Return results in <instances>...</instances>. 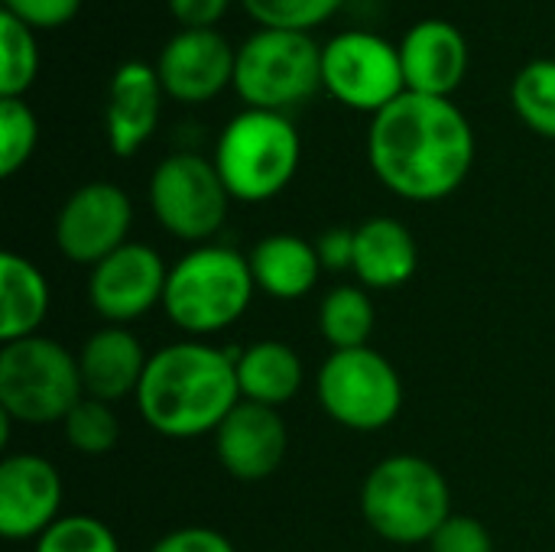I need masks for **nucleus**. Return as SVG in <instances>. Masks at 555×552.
I'll return each instance as SVG.
<instances>
[{"label":"nucleus","instance_id":"nucleus-1","mask_svg":"<svg viewBox=\"0 0 555 552\" xmlns=\"http://www.w3.org/2000/svg\"><path fill=\"white\" fill-rule=\"evenodd\" d=\"M475 127L452 98L406 91L374 114L367 159L374 176L406 202H442L475 166Z\"/></svg>","mask_w":555,"mask_h":552},{"label":"nucleus","instance_id":"nucleus-2","mask_svg":"<svg viewBox=\"0 0 555 552\" xmlns=\"http://www.w3.org/2000/svg\"><path fill=\"white\" fill-rule=\"evenodd\" d=\"M133 400L143 423L166 439L215 436L241 403L237 355L195 338L166 345L150 355Z\"/></svg>","mask_w":555,"mask_h":552},{"label":"nucleus","instance_id":"nucleus-3","mask_svg":"<svg viewBox=\"0 0 555 552\" xmlns=\"http://www.w3.org/2000/svg\"><path fill=\"white\" fill-rule=\"evenodd\" d=\"M257 293L250 260L224 244H198L182 254L166 277L163 312L189 338L231 329Z\"/></svg>","mask_w":555,"mask_h":552},{"label":"nucleus","instance_id":"nucleus-4","mask_svg":"<svg viewBox=\"0 0 555 552\" xmlns=\"http://www.w3.org/2000/svg\"><path fill=\"white\" fill-rule=\"evenodd\" d=\"M361 514L380 540L416 547L429 543L452 517V491L429 459L403 452L367 472L361 485Z\"/></svg>","mask_w":555,"mask_h":552},{"label":"nucleus","instance_id":"nucleus-5","mask_svg":"<svg viewBox=\"0 0 555 552\" xmlns=\"http://www.w3.org/2000/svg\"><path fill=\"white\" fill-rule=\"evenodd\" d=\"M302 140L296 124L280 111L244 107L234 114L215 143V169L234 202H270L296 176Z\"/></svg>","mask_w":555,"mask_h":552},{"label":"nucleus","instance_id":"nucleus-6","mask_svg":"<svg viewBox=\"0 0 555 552\" xmlns=\"http://www.w3.org/2000/svg\"><path fill=\"white\" fill-rule=\"evenodd\" d=\"M85 397L78 358L46 335L0 348V413L23 426L65 423Z\"/></svg>","mask_w":555,"mask_h":552},{"label":"nucleus","instance_id":"nucleus-7","mask_svg":"<svg viewBox=\"0 0 555 552\" xmlns=\"http://www.w3.org/2000/svg\"><path fill=\"white\" fill-rule=\"evenodd\" d=\"M322 88V46L309 33L260 26L237 46L234 91L247 107L280 111L309 101Z\"/></svg>","mask_w":555,"mask_h":552},{"label":"nucleus","instance_id":"nucleus-8","mask_svg":"<svg viewBox=\"0 0 555 552\" xmlns=\"http://www.w3.org/2000/svg\"><path fill=\"white\" fill-rule=\"evenodd\" d=\"M315 394L328 420L351 433H380L403 410V381L371 345L332 351L319 368Z\"/></svg>","mask_w":555,"mask_h":552},{"label":"nucleus","instance_id":"nucleus-9","mask_svg":"<svg viewBox=\"0 0 555 552\" xmlns=\"http://www.w3.org/2000/svg\"><path fill=\"white\" fill-rule=\"evenodd\" d=\"M150 208L159 228L185 244H208L231 205L215 163L198 153H169L150 176Z\"/></svg>","mask_w":555,"mask_h":552},{"label":"nucleus","instance_id":"nucleus-10","mask_svg":"<svg viewBox=\"0 0 555 552\" xmlns=\"http://www.w3.org/2000/svg\"><path fill=\"white\" fill-rule=\"evenodd\" d=\"M322 88L345 107L380 114L406 94L400 46L371 33L345 29L322 46Z\"/></svg>","mask_w":555,"mask_h":552},{"label":"nucleus","instance_id":"nucleus-11","mask_svg":"<svg viewBox=\"0 0 555 552\" xmlns=\"http://www.w3.org/2000/svg\"><path fill=\"white\" fill-rule=\"evenodd\" d=\"M133 228L130 195L114 182L78 185L55 215V244L65 260L98 267L127 244Z\"/></svg>","mask_w":555,"mask_h":552},{"label":"nucleus","instance_id":"nucleus-12","mask_svg":"<svg viewBox=\"0 0 555 552\" xmlns=\"http://www.w3.org/2000/svg\"><path fill=\"white\" fill-rule=\"evenodd\" d=\"M169 267L159 251L140 241H127L120 251L91 267L88 303L104 325H130L163 306Z\"/></svg>","mask_w":555,"mask_h":552},{"label":"nucleus","instance_id":"nucleus-13","mask_svg":"<svg viewBox=\"0 0 555 552\" xmlns=\"http://www.w3.org/2000/svg\"><path fill=\"white\" fill-rule=\"evenodd\" d=\"M237 49L218 29H179L156 59L163 91L182 104H205L234 85Z\"/></svg>","mask_w":555,"mask_h":552},{"label":"nucleus","instance_id":"nucleus-14","mask_svg":"<svg viewBox=\"0 0 555 552\" xmlns=\"http://www.w3.org/2000/svg\"><path fill=\"white\" fill-rule=\"evenodd\" d=\"M62 475L33 452H16L0 462V537L39 540L62 517Z\"/></svg>","mask_w":555,"mask_h":552},{"label":"nucleus","instance_id":"nucleus-15","mask_svg":"<svg viewBox=\"0 0 555 552\" xmlns=\"http://www.w3.org/2000/svg\"><path fill=\"white\" fill-rule=\"evenodd\" d=\"M289 449V433L273 407L241 400L228 420L215 429V455L221 468L237 482L270 478Z\"/></svg>","mask_w":555,"mask_h":552},{"label":"nucleus","instance_id":"nucleus-16","mask_svg":"<svg viewBox=\"0 0 555 552\" xmlns=\"http://www.w3.org/2000/svg\"><path fill=\"white\" fill-rule=\"evenodd\" d=\"M400 62L406 75V91L452 98V91H459L468 75L472 52L465 33L455 23L442 16H426L403 33Z\"/></svg>","mask_w":555,"mask_h":552},{"label":"nucleus","instance_id":"nucleus-17","mask_svg":"<svg viewBox=\"0 0 555 552\" xmlns=\"http://www.w3.org/2000/svg\"><path fill=\"white\" fill-rule=\"evenodd\" d=\"M163 94L166 91L159 85L156 65L140 59L117 65L107 85V107H104V127L114 156L120 159L133 156L156 133Z\"/></svg>","mask_w":555,"mask_h":552},{"label":"nucleus","instance_id":"nucleus-18","mask_svg":"<svg viewBox=\"0 0 555 552\" xmlns=\"http://www.w3.org/2000/svg\"><path fill=\"white\" fill-rule=\"evenodd\" d=\"M150 355L140 338L127 325H104L88 335L78 351V374L85 397L117 403L124 397H137Z\"/></svg>","mask_w":555,"mask_h":552},{"label":"nucleus","instance_id":"nucleus-19","mask_svg":"<svg viewBox=\"0 0 555 552\" xmlns=\"http://www.w3.org/2000/svg\"><path fill=\"white\" fill-rule=\"evenodd\" d=\"M420 247L410 228L397 218L377 215L354 228V277L367 290H397L413 280Z\"/></svg>","mask_w":555,"mask_h":552},{"label":"nucleus","instance_id":"nucleus-20","mask_svg":"<svg viewBox=\"0 0 555 552\" xmlns=\"http://www.w3.org/2000/svg\"><path fill=\"white\" fill-rule=\"evenodd\" d=\"M247 260L257 290L283 303L309 296L322 273L315 244L299 234H267Z\"/></svg>","mask_w":555,"mask_h":552},{"label":"nucleus","instance_id":"nucleus-21","mask_svg":"<svg viewBox=\"0 0 555 552\" xmlns=\"http://www.w3.org/2000/svg\"><path fill=\"white\" fill-rule=\"evenodd\" d=\"M52 306L46 273L23 254H0V338L20 342L36 335Z\"/></svg>","mask_w":555,"mask_h":552},{"label":"nucleus","instance_id":"nucleus-22","mask_svg":"<svg viewBox=\"0 0 555 552\" xmlns=\"http://www.w3.org/2000/svg\"><path fill=\"white\" fill-rule=\"evenodd\" d=\"M302 381H306L302 361L283 342L263 338L237 351V387H241V400L247 403L280 410L283 403L296 400Z\"/></svg>","mask_w":555,"mask_h":552},{"label":"nucleus","instance_id":"nucleus-23","mask_svg":"<svg viewBox=\"0 0 555 552\" xmlns=\"http://www.w3.org/2000/svg\"><path fill=\"white\" fill-rule=\"evenodd\" d=\"M374 303L361 286H335L319 303V332L332 351L364 348L374 332Z\"/></svg>","mask_w":555,"mask_h":552},{"label":"nucleus","instance_id":"nucleus-24","mask_svg":"<svg viewBox=\"0 0 555 552\" xmlns=\"http://www.w3.org/2000/svg\"><path fill=\"white\" fill-rule=\"evenodd\" d=\"M511 104L533 133L555 140V59H533L514 75Z\"/></svg>","mask_w":555,"mask_h":552},{"label":"nucleus","instance_id":"nucleus-25","mask_svg":"<svg viewBox=\"0 0 555 552\" xmlns=\"http://www.w3.org/2000/svg\"><path fill=\"white\" fill-rule=\"evenodd\" d=\"M39 75L36 29L0 10V98H23Z\"/></svg>","mask_w":555,"mask_h":552},{"label":"nucleus","instance_id":"nucleus-26","mask_svg":"<svg viewBox=\"0 0 555 552\" xmlns=\"http://www.w3.org/2000/svg\"><path fill=\"white\" fill-rule=\"evenodd\" d=\"M65 442L81 452V455H104L117 446L120 439V423L111 403L94 400V397H81L75 403V410L65 416L62 423Z\"/></svg>","mask_w":555,"mask_h":552},{"label":"nucleus","instance_id":"nucleus-27","mask_svg":"<svg viewBox=\"0 0 555 552\" xmlns=\"http://www.w3.org/2000/svg\"><path fill=\"white\" fill-rule=\"evenodd\" d=\"M39 143V120L26 98H0V176H16Z\"/></svg>","mask_w":555,"mask_h":552},{"label":"nucleus","instance_id":"nucleus-28","mask_svg":"<svg viewBox=\"0 0 555 552\" xmlns=\"http://www.w3.org/2000/svg\"><path fill=\"white\" fill-rule=\"evenodd\" d=\"M345 0H241L247 16L267 29H293L312 33L315 26L328 23Z\"/></svg>","mask_w":555,"mask_h":552},{"label":"nucleus","instance_id":"nucleus-29","mask_svg":"<svg viewBox=\"0 0 555 552\" xmlns=\"http://www.w3.org/2000/svg\"><path fill=\"white\" fill-rule=\"evenodd\" d=\"M36 552H120V543L104 521L91 514H65L36 540Z\"/></svg>","mask_w":555,"mask_h":552},{"label":"nucleus","instance_id":"nucleus-30","mask_svg":"<svg viewBox=\"0 0 555 552\" xmlns=\"http://www.w3.org/2000/svg\"><path fill=\"white\" fill-rule=\"evenodd\" d=\"M429 552H494V540L478 517L452 514L429 540Z\"/></svg>","mask_w":555,"mask_h":552},{"label":"nucleus","instance_id":"nucleus-31","mask_svg":"<svg viewBox=\"0 0 555 552\" xmlns=\"http://www.w3.org/2000/svg\"><path fill=\"white\" fill-rule=\"evenodd\" d=\"M3 13H13L33 29H59L68 26L85 0H0Z\"/></svg>","mask_w":555,"mask_h":552},{"label":"nucleus","instance_id":"nucleus-32","mask_svg":"<svg viewBox=\"0 0 555 552\" xmlns=\"http://www.w3.org/2000/svg\"><path fill=\"white\" fill-rule=\"evenodd\" d=\"M150 552H237L234 543L211 527H179L159 537Z\"/></svg>","mask_w":555,"mask_h":552},{"label":"nucleus","instance_id":"nucleus-33","mask_svg":"<svg viewBox=\"0 0 555 552\" xmlns=\"http://www.w3.org/2000/svg\"><path fill=\"white\" fill-rule=\"evenodd\" d=\"M231 0H169V13L179 29H218Z\"/></svg>","mask_w":555,"mask_h":552},{"label":"nucleus","instance_id":"nucleus-34","mask_svg":"<svg viewBox=\"0 0 555 552\" xmlns=\"http://www.w3.org/2000/svg\"><path fill=\"white\" fill-rule=\"evenodd\" d=\"M315 254L322 270H351L354 267V228H328L315 238Z\"/></svg>","mask_w":555,"mask_h":552}]
</instances>
